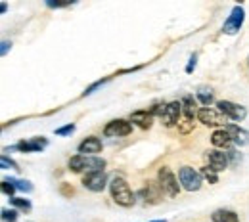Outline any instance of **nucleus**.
Wrapping results in <instances>:
<instances>
[{
    "label": "nucleus",
    "instance_id": "f257e3e1",
    "mask_svg": "<svg viewBox=\"0 0 249 222\" xmlns=\"http://www.w3.org/2000/svg\"><path fill=\"white\" fill-rule=\"evenodd\" d=\"M106 167V161L94 155H75L69 159V169L73 172H83L87 171V174L92 172H102V169Z\"/></svg>",
    "mask_w": 249,
    "mask_h": 222
},
{
    "label": "nucleus",
    "instance_id": "f03ea898",
    "mask_svg": "<svg viewBox=\"0 0 249 222\" xmlns=\"http://www.w3.org/2000/svg\"><path fill=\"white\" fill-rule=\"evenodd\" d=\"M109 190H111V197H113V201L117 205H121V207H132L134 205V201H136L134 199V193L128 188V184H126L124 178L115 176L111 180V184H109Z\"/></svg>",
    "mask_w": 249,
    "mask_h": 222
},
{
    "label": "nucleus",
    "instance_id": "7ed1b4c3",
    "mask_svg": "<svg viewBox=\"0 0 249 222\" xmlns=\"http://www.w3.org/2000/svg\"><path fill=\"white\" fill-rule=\"evenodd\" d=\"M157 184L161 186V190L165 191L167 195H171V197H177L178 195L180 186H178L177 176L171 172V169H167V167H161L159 169V172H157Z\"/></svg>",
    "mask_w": 249,
    "mask_h": 222
},
{
    "label": "nucleus",
    "instance_id": "20e7f679",
    "mask_svg": "<svg viewBox=\"0 0 249 222\" xmlns=\"http://www.w3.org/2000/svg\"><path fill=\"white\" fill-rule=\"evenodd\" d=\"M178 178H180V184L182 188L188 191H197L201 188V172H197L196 169L192 167H182L178 171Z\"/></svg>",
    "mask_w": 249,
    "mask_h": 222
},
{
    "label": "nucleus",
    "instance_id": "39448f33",
    "mask_svg": "<svg viewBox=\"0 0 249 222\" xmlns=\"http://www.w3.org/2000/svg\"><path fill=\"white\" fill-rule=\"evenodd\" d=\"M217 107L222 115H226V117H230L234 121H244L248 117V109L244 105L234 103V102H228V100H220L217 103Z\"/></svg>",
    "mask_w": 249,
    "mask_h": 222
},
{
    "label": "nucleus",
    "instance_id": "423d86ee",
    "mask_svg": "<svg viewBox=\"0 0 249 222\" xmlns=\"http://www.w3.org/2000/svg\"><path fill=\"white\" fill-rule=\"evenodd\" d=\"M244 19H246V12H244V8H242V6H234L232 12H230V16H228V19L224 21L222 31L226 33V34H236V33L242 29Z\"/></svg>",
    "mask_w": 249,
    "mask_h": 222
},
{
    "label": "nucleus",
    "instance_id": "0eeeda50",
    "mask_svg": "<svg viewBox=\"0 0 249 222\" xmlns=\"http://www.w3.org/2000/svg\"><path fill=\"white\" fill-rule=\"evenodd\" d=\"M197 119L207 127H222V125H226V115H222L218 109H213V107L199 109L197 111Z\"/></svg>",
    "mask_w": 249,
    "mask_h": 222
},
{
    "label": "nucleus",
    "instance_id": "6e6552de",
    "mask_svg": "<svg viewBox=\"0 0 249 222\" xmlns=\"http://www.w3.org/2000/svg\"><path fill=\"white\" fill-rule=\"evenodd\" d=\"M180 111H182V103H178V102L167 103V107H165V111H163V115H161V121L165 123V127H175L177 123H180V121H178Z\"/></svg>",
    "mask_w": 249,
    "mask_h": 222
},
{
    "label": "nucleus",
    "instance_id": "1a4fd4ad",
    "mask_svg": "<svg viewBox=\"0 0 249 222\" xmlns=\"http://www.w3.org/2000/svg\"><path fill=\"white\" fill-rule=\"evenodd\" d=\"M132 132V125L124 119H115L111 123H107V127L104 128L106 136H128Z\"/></svg>",
    "mask_w": 249,
    "mask_h": 222
},
{
    "label": "nucleus",
    "instance_id": "9d476101",
    "mask_svg": "<svg viewBox=\"0 0 249 222\" xmlns=\"http://www.w3.org/2000/svg\"><path fill=\"white\" fill-rule=\"evenodd\" d=\"M83 184H85V188H89L90 191H102L106 188V184H107V176H106L104 171L102 172H92V174H87L83 178Z\"/></svg>",
    "mask_w": 249,
    "mask_h": 222
},
{
    "label": "nucleus",
    "instance_id": "9b49d317",
    "mask_svg": "<svg viewBox=\"0 0 249 222\" xmlns=\"http://www.w3.org/2000/svg\"><path fill=\"white\" fill-rule=\"evenodd\" d=\"M161 186L156 184V182H148L142 191H140V195L146 199V203H159L161 201Z\"/></svg>",
    "mask_w": 249,
    "mask_h": 222
},
{
    "label": "nucleus",
    "instance_id": "f8f14e48",
    "mask_svg": "<svg viewBox=\"0 0 249 222\" xmlns=\"http://www.w3.org/2000/svg\"><path fill=\"white\" fill-rule=\"evenodd\" d=\"M226 130H228V134L232 136V142H234L236 146H248L249 144V132L246 128L238 127V125H228Z\"/></svg>",
    "mask_w": 249,
    "mask_h": 222
},
{
    "label": "nucleus",
    "instance_id": "ddd939ff",
    "mask_svg": "<svg viewBox=\"0 0 249 222\" xmlns=\"http://www.w3.org/2000/svg\"><path fill=\"white\" fill-rule=\"evenodd\" d=\"M100 152H102V142L96 136H90L79 144V154H83V155H92V154H100Z\"/></svg>",
    "mask_w": 249,
    "mask_h": 222
},
{
    "label": "nucleus",
    "instance_id": "4468645a",
    "mask_svg": "<svg viewBox=\"0 0 249 222\" xmlns=\"http://www.w3.org/2000/svg\"><path fill=\"white\" fill-rule=\"evenodd\" d=\"M207 157H209V167L215 169L217 172L224 171L228 167V163H230L228 161V154H222V152H209Z\"/></svg>",
    "mask_w": 249,
    "mask_h": 222
},
{
    "label": "nucleus",
    "instance_id": "2eb2a0df",
    "mask_svg": "<svg viewBox=\"0 0 249 222\" xmlns=\"http://www.w3.org/2000/svg\"><path fill=\"white\" fill-rule=\"evenodd\" d=\"M46 146H48V140L40 136V138H33L31 142H25V140H23V142H19L16 148H18L19 152H40V150H44Z\"/></svg>",
    "mask_w": 249,
    "mask_h": 222
},
{
    "label": "nucleus",
    "instance_id": "dca6fc26",
    "mask_svg": "<svg viewBox=\"0 0 249 222\" xmlns=\"http://www.w3.org/2000/svg\"><path fill=\"white\" fill-rule=\"evenodd\" d=\"M211 142H213V146L215 148H228L230 144H232V136L228 134V130L226 128H218L213 132V136H211Z\"/></svg>",
    "mask_w": 249,
    "mask_h": 222
},
{
    "label": "nucleus",
    "instance_id": "f3484780",
    "mask_svg": "<svg viewBox=\"0 0 249 222\" xmlns=\"http://www.w3.org/2000/svg\"><path fill=\"white\" fill-rule=\"evenodd\" d=\"M130 121L136 123L140 128H150L154 123V115H152V111H136L130 115Z\"/></svg>",
    "mask_w": 249,
    "mask_h": 222
},
{
    "label": "nucleus",
    "instance_id": "a211bd4d",
    "mask_svg": "<svg viewBox=\"0 0 249 222\" xmlns=\"http://www.w3.org/2000/svg\"><path fill=\"white\" fill-rule=\"evenodd\" d=\"M213 222H240V217L234 211L218 209V211L213 213Z\"/></svg>",
    "mask_w": 249,
    "mask_h": 222
},
{
    "label": "nucleus",
    "instance_id": "6ab92c4d",
    "mask_svg": "<svg viewBox=\"0 0 249 222\" xmlns=\"http://www.w3.org/2000/svg\"><path fill=\"white\" fill-rule=\"evenodd\" d=\"M182 113H184V119H188V121H192V119L197 115V111H196V102H194L192 96H184V98H182Z\"/></svg>",
    "mask_w": 249,
    "mask_h": 222
},
{
    "label": "nucleus",
    "instance_id": "aec40b11",
    "mask_svg": "<svg viewBox=\"0 0 249 222\" xmlns=\"http://www.w3.org/2000/svg\"><path fill=\"white\" fill-rule=\"evenodd\" d=\"M197 100H199L205 107H209V103L213 102V92H211V88H207V86H199V88H197Z\"/></svg>",
    "mask_w": 249,
    "mask_h": 222
},
{
    "label": "nucleus",
    "instance_id": "412c9836",
    "mask_svg": "<svg viewBox=\"0 0 249 222\" xmlns=\"http://www.w3.org/2000/svg\"><path fill=\"white\" fill-rule=\"evenodd\" d=\"M8 180L10 184H14L16 190H21V191H33V184L29 180H19V178H4Z\"/></svg>",
    "mask_w": 249,
    "mask_h": 222
},
{
    "label": "nucleus",
    "instance_id": "4be33fe9",
    "mask_svg": "<svg viewBox=\"0 0 249 222\" xmlns=\"http://www.w3.org/2000/svg\"><path fill=\"white\" fill-rule=\"evenodd\" d=\"M10 203L14 205V207H18V209H21V211H31V201L29 199H23V197H12L10 199Z\"/></svg>",
    "mask_w": 249,
    "mask_h": 222
},
{
    "label": "nucleus",
    "instance_id": "5701e85b",
    "mask_svg": "<svg viewBox=\"0 0 249 222\" xmlns=\"http://www.w3.org/2000/svg\"><path fill=\"white\" fill-rule=\"evenodd\" d=\"M201 176H203V178H207L211 184H215V182H217V171H215V169H211V167H203V169H201Z\"/></svg>",
    "mask_w": 249,
    "mask_h": 222
},
{
    "label": "nucleus",
    "instance_id": "b1692460",
    "mask_svg": "<svg viewBox=\"0 0 249 222\" xmlns=\"http://www.w3.org/2000/svg\"><path fill=\"white\" fill-rule=\"evenodd\" d=\"M18 211L16 209H2V219L4 222H16L18 221Z\"/></svg>",
    "mask_w": 249,
    "mask_h": 222
},
{
    "label": "nucleus",
    "instance_id": "393cba45",
    "mask_svg": "<svg viewBox=\"0 0 249 222\" xmlns=\"http://www.w3.org/2000/svg\"><path fill=\"white\" fill-rule=\"evenodd\" d=\"M0 165H2V169H18V163H14L12 159H8L6 155H2Z\"/></svg>",
    "mask_w": 249,
    "mask_h": 222
},
{
    "label": "nucleus",
    "instance_id": "a878e982",
    "mask_svg": "<svg viewBox=\"0 0 249 222\" xmlns=\"http://www.w3.org/2000/svg\"><path fill=\"white\" fill-rule=\"evenodd\" d=\"M71 132H75V125H65L62 128H56V134L58 136H67V134H71Z\"/></svg>",
    "mask_w": 249,
    "mask_h": 222
},
{
    "label": "nucleus",
    "instance_id": "bb28decb",
    "mask_svg": "<svg viewBox=\"0 0 249 222\" xmlns=\"http://www.w3.org/2000/svg\"><path fill=\"white\" fill-rule=\"evenodd\" d=\"M2 191H4L6 195H12V193L16 191V188H14V184H10L8 180H2Z\"/></svg>",
    "mask_w": 249,
    "mask_h": 222
},
{
    "label": "nucleus",
    "instance_id": "cd10ccee",
    "mask_svg": "<svg viewBox=\"0 0 249 222\" xmlns=\"http://www.w3.org/2000/svg\"><path fill=\"white\" fill-rule=\"evenodd\" d=\"M196 60H197V58H196V54H194V56L190 58V64H188V67H186V73H192V71H194V67H196Z\"/></svg>",
    "mask_w": 249,
    "mask_h": 222
},
{
    "label": "nucleus",
    "instance_id": "c85d7f7f",
    "mask_svg": "<svg viewBox=\"0 0 249 222\" xmlns=\"http://www.w3.org/2000/svg\"><path fill=\"white\" fill-rule=\"evenodd\" d=\"M8 48H12V44H10L8 40H4V42H2V50H0V52H2V56H6V52H8Z\"/></svg>",
    "mask_w": 249,
    "mask_h": 222
},
{
    "label": "nucleus",
    "instance_id": "c756f323",
    "mask_svg": "<svg viewBox=\"0 0 249 222\" xmlns=\"http://www.w3.org/2000/svg\"><path fill=\"white\" fill-rule=\"evenodd\" d=\"M152 222H165V221H152Z\"/></svg>",
    "mask_w": 249,
    "mask_h": 222
}]
</instances>
